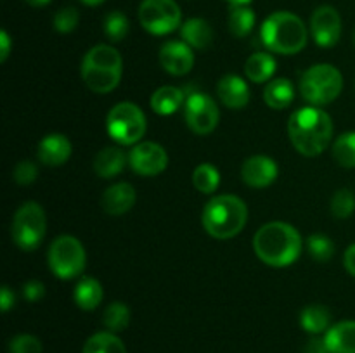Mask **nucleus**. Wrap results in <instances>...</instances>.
Returning a JSON list of instances; mask_svg holds the SVG:
<instances>
[{
  "mask_svg": "<svg viewBox=\"0 0 355 353\" xmlns=\"http://www.w3.org/2000/svg\"><path fill=\"white\" fill-rule=\"evenodd\" d=\"M288 134L291 144L300 154L309 158L318 156L328 149L333 138L331 116L318 106L302 107L290 116Z\"/></svg>",
  "mask_w": 355,
  "mask_h": 353,
  "instance_id": "obj_1",
  "label": "nucleus"
},
{
  "mask_svg": "<svg viewBox=\"0 0 355 353\" xmlns=\"http://www.w3.org/2000/svg\"><path fill=\"white\" fill-rule=\"evenodd\" d=\"M304 248L302 235L286 221H269L257 230L253 249L263 263L270 266H288L298 260Z\"/></svg>",
  "mask_w": 355,
  "mask_h": 353,
  "instance_id": "obj_2",
  "label": "nucleus"
},
{
  "mask_svg": "<svg viewBox=\"0 0 355 353\" xmlns=\"http://www.w3.org/2000/svg\"><path fill=\"white\" fill-rule=\"evenodd\" d=\"M203 227L211 237L231 239L245 228L248 220V208L245 201L232 194H222L210 199L205 206Z\"/></svg>",
  "mask_w": 355,
  "mask_h": 353,
  "instance_id": "obj_3",
  "label": "nucleus"
},
{
  "mask_svg": "<svg viewBox=\"0 0 355 353\" xmlns=\"http://www.w3.org/2000/svg\"><path fill=\"white\" fill-rule=\"evenodd\" d=\"M260 37L270 52L293 55L307 45V28L297 14L279 10L263 21Z\"/></svg>",
  "mask_w": 355,
  "mask_h": 353,
  "instance_id": "obj_4",
  "label": "nucleus"
},
{
  "mask_svg": "<svg viewBox=\"0 0 355 353\" xmlns=\"http://www.w3.org/2000/svg\"><path fill=\"white\" fill-rule=\"evenodd\" d=\"M123 73V61L116 48L96 45L82 61V78L96 93H107L118 87Z\"/></svg>",
  "mask_w": 355,
  "mask_h": 353,
  "instance_id": "obj_5",
  "label": "nucleus"
},
{
  "mask_svg": "<svg viewBox=\"0 0 355 353\" xmlns=\"http://www.w3.org/2000/svg\"><path fill=\"white\" fill-rule=\"evenodd\" d=\"M343 89V76L333 64H314L304 73L300 82L302 97L311 106L333 102Z\"/></svg>",
  "mask_w": 355,
  "mask_h": 353,
  "instance_id": "obj_6",
  "label": "nucleus"
},
{
  "mask_svg": "<svg viewBox=\"0 0 355 353\" xmlns=\"http://www.w3.org/2000/svg\"><path fill=\"white\" fill-rule=\"evenodd\" d=\"M146 116L134 102H118L107 113L106 128L113 141L123 145L137 144L146 134Z\"/></svg>",
  "mask_w": 355,
  "mask_h": 353,
  "instance_id": "obj_7",
  "label": "nucleus"
},
{
  "mask_svg": "<svg viewBox=\"0 0 355 353\" xmlns=\"http://www.w3.org/2000/svg\"><path fill=\"white\" fill-rule=\"evenodd\" d=\"M49 266L62 280L78 277L85 269V248L73 235H61L49 248Z\"/></svg>",
  "mask_w": 355,
  "mask_h": 353,
  "instance_id": "obj_8",
  "label": "nucleus"
},
{
  "mask_svg": "<svg viewBox=\"0 0 355 353\" xmlns=\"http://www.w3.org/2000/svg\"><path fill=\"white\" fill-rule=\"evenodd\" d=\"M45 228H47V220H45L44 208L35 201L21 204L12 220L14 242L24 251L37 249L38 244L44 241Z\"/></svg>",
  "mask_w": 355,
  "mask_h": 353,
  "instance_id": "obj_9",
  "label": "nucleus"
},
{
  "mask_svg": "<svg viewBox=\"0 0 355 353\" xmlns=\"http://www.w3.org/2000/svg\"><path fill=\"white\" fill-rule=\"evenodd\" d=\"M139 21L149 33L166 35L180 26L182 12L175 0H142Z\"/></svg>",
  "mask_w": 355,
  "mask_h": 353,
  "instance_id": "obj_10",
  "label": "nucleus"
},
{
  "mask_svg": "<svg viewBox=\"0 0 355 353\" xmlns=\"http://www.w3.org/2000/svg\"><path fill=\"white\" fill-rule=\"evenodd\" d=\"M186 121L191 130L198 135H208L218 123V107L210 96L193 92L186 100Z\"/></svg>",
  "mask_w": 355,
  "mask_h": 353,
  "instance_id": "obj_11",
  "label": "nucleus"
},
{
  "mask_svg": "<svg viewBox=\"0 0 355 353\" xmlns=\"http://www.w3.org/2000/svg\"><path fill=\"white\" fill-rule=\"evenodd\" d=\"M128 163L139 175H159L168 166V154L156 142H139L128 152Z\"/></svg>",
  "mask_w": 355,
  "mask_h": 353,
  "instance_id": "obj_12",
  "label": "nucleus"
},
{
  "mask_svg": "<svg viewBox=\"0 0 355 353\" xmlns=\"http://www.w3.org/2000/svg\"><path fill=\"white\" fill-rule=\"evenodd\" d=\"M314 42L319 47H333L342 37V17L331 6H321L314 10L311 19Z\"/></svg>",
  "mask_w": 355,
  "mask_h": 353,
  "instance_id": "obj_13",
  "label": "nucleus"
},
{
  "mask_svg": "<svg viewBox=\"0 0 355 353\" xmlns=\"http://www.w3.org/2000/svg\"><path fill=\"white\" fill-rule=\"evenodd\" d=\"M277 163L269 156H252L241 166L243 182L255 189H263L277 179Z\"/></svg>",
  "mask_w": 355,
  "mask_h": 353,
  "instance_id": "obj_14",
  "label": "nucleus"
},
{
  "mask_svg": "<svg viewBox=\"0 0 355 353\" xmlns=\"http://www.w3.org/2000/svg\"><path fill=\"white\" fill-rule=\"evenodd\" d=\"M159 62L170 75L182 76L194 66V52L186 42H166L159 51Z\"/></svg>",
  "mask_w": 355,
  "mask_h": 353,
  "instance_id": "obj_15",
  "label": "nucleus"
},
{
  "mask_svg": "<svg viewBox=\"0 0 355 353\" xmlns=\"http://www.w3.org/2000/svg\"><path fill=\"white\" fill-rule=\"evenodd\" d=\"M71 156V142L62 134H49L38 144V159L47 166H61Z\"/></svg>",
  "mask_w": 355,
  "mask_h": 353,
  "instance_id": "obj_16",
  "label": "nucleus"
},
{
  "mask_svg": "<svg viewBox=\"0 0 355 353\" xmlns=\"http://www.w3.org/2000/svg\"><path fill=\"white\" fill-rule=\"evenodd\" d=\"M217 93L222 102L231 109H243L250 102V87L241 76L225 75L217 85Z\"/></svg>",
  "mask_w": 355,
  "mask_h": 353,
  "instance_id": "obj_17",
  "label": "nucleus"
},
{
  "mask_svg": "<svg viewBox=\"0 0 355 353\" xmlns=\"http://www.w3.org/2000/svg\"><path fill=\"white\" fill-rule=\"evenodd\" d=\"M135 189L127 182L114 183V185L107 187L103 194V208L106 213L113 215V217H120V215L127 213L132 210L135 204Z\"/></svg>",
  "mask_w": 355,
  "mask_h": 353,
  "instance_id": "obj_18",
  "label": "nucleus"
},
{
  "mask_svg": "<svg viewBox=\"0 0 355 353\" xmlns=\"http://www.w3.org/2000/svg\"><path fill=\"white\" fill-rule=\"evenodd\" d=\"M324 341L331 353H355V320H343L329 327Z\"/></svg>",
  "mask_w": 355,
  "mask_h": 353,
  "instance_id": "obj_19",
  "label": "nucleus"
},
{
  "mask_svg": "<svg viewBox=\"0 0 355 353\" xmlns=\"http://www.w3.org/2000/svg\"><path fill=\"white\" fill-rule=\"evenodd\" d=\"M180 35H182V40L191 48H198V51H203V48H207L214 42V30H211L210 23L201 19V17L187 19L180 26Z\"/></svg>",
  "mask_w": 355,
  "mask_h": 353,
  "instance_id": "obj_20",
  "label": "nucleus"
},
{
  "mask_svg": "<svg viewBox=\"0 0 355 353\" xmlns=\"http://www.w3.org/2000/svg\"><path fill=\"white\" fill-rule=\"evenodd\" d=\"M127 161L128 156L120 147L111 145V147H104L97 152L96 159H94V170L103 179H113L118 173H121Z\"/></svg>",
  "mask_w": 355,
  "mask_h": 353,
  "instance_id": "obj_21",
  "label": "nucleus"
},
{
  "mask_svg": "<svg viewBox=\"0 0 355 353\" xmlns=\"http://www.w3.org/2000/svg\"><path fill=\"white\" fill-rule=\"evenodd\" d=\"M266 104L272 109H286L295 99L293 83L288 78H274L267 83L263 92Z\"/></svg>",
  "mask_w": 355,
  "mask_h": 353,
  "instance_id": "obj_22",
  "label": "nucleus"
},
{
  "mask_svg": "<svg viewBox=\"0 0 355 353\" xmlns=\"http://www.w3.org/2000/svg\"><path fill=\"white\" fill-rule=\"evenodd\" d=\"M276 71V59L267 52H257L250 55L245 64V75L250 82L263 83L272 78Z\"/></svg>",
  "mask_w": 355,
  "mask_h": 353,
  "instance_id": "obj_23",
  "label": "nucleus"
},
{
  "mask_svg": "<svg viewBox=\"0 0 355 353\" xmlns=\"http://www.w3.org/2000/svg\"><path fill=\"white\" fill-rule=\"evenodd\" d=\"M73 298H75V303L78 305L82 310H94V308L99 307V303L103 301V286L97 279H92V277H83L75 287V293H73Z\"/></svg>",
  "mask_w": 355,
  "mask_h": 353,
  "instance_id": "obj_24",
  "label": "nucleus"
},
{
  "mask_svg": "<svg viewBox=\"0 0 355 353\" xmlns=\"http://www.w3.org/2000/svg\"><path fill=\"white\" fill-rule=\"evenodd\" d=\"M182 100V90L172 85H165L159 87V89L151 96V107L155 113L162 114V116H170V114H173L179 109Z\"/></svg>",
  "mask_w": 355,
  "mask_h": 353,
  "instance_id": "obj_25",
  "label": "nucleus"
},
{
  "mask_svg": "<svg viewBox=\"0 0 355 353\" xmlns=\"http://www.w3.org/2000/svg\"><path fill=\"white\" fill-rule=\"evenodd\" d=\"M329 322H331V315L328 308L322 305H311L304 308L300 314V325L311 334H321L328 331Z\"/></svg>",
  "mask_w": 355,
  "mask_h": 353,
  "instance_id": "obj_26",
  "label": "nucleus"
},
{
  "mask_svg": "<svg viewBox=\"0 0 355 353\" xmlns=\"http://www.w3.org/2000/svg\"><path fill=\"white\" fill-rule=\"evenodd\" d=\"M83 353H127V346L114 332H97L87 339Z\"/></svg>",
  "mask_w": 355,
  "mask_h": 353,
  "instance_id": "obj_27",
  "label": "nucleus"
},
{
  "mask_svg": "<svg viewBox=\"0 0 355 353\" xmlns=\"http://www.w3.org/2000/svg\"><path fill=\"white\" fill-rule=\"evenodd\" d=\"M255 12L248 6H232L229 12V30L234 37H246L255 26Z\"/></svg>",
  "mask_w": 355,
  "mask_h": 353,
  "instance_id": "obj_28",
  "label": "nucleus"
},
{
  "mask_svg": "<svg viewBox=\"0 0 355 353\" xmlns=\"http://www.w3.org/2000/svg\"><path fill=\"white\" fill-rule=\"evenodd\" d=\"M193 183L200 192L211 194L217 190L218 183H220V173L210 163H201L193 172Z\"/></svg>",
  "mask_w": 355,
  "mask_h": 353,
  "instance_id": "obj_29",
  "label": "nucleus"
},
{
  "mask_svg": "<svg viewBox=\"0 0 355 353\" xmlns=\"http://www.w3.org/2000/svg\"><path fill=\"white\" fill-rule=\"evenodd\" d=\"M333 156L343 168H355V132H345L336 138Z\"/></svg>",
  "mask_w": 355,
  "mask_h": 353,
  "instance_id": "obj_30",
  "label": "nucleus"
},
{
  "mask_svg": "<svg viewBox=\"0 0 355 353\" xmlns=\"http://www.w3.org/2000/svg\"><path fill=\"white\" fill-rule=\"evenodd\" d=\"M104 325L111 332H121L130 324V310L121 301H113L104 311Z\"/></svg>",
  "mask_w": 355,
  "mask_h": 353,
  "instance_id": "obj_31",
  "label": "nucleus"
},
{
  "mask_svg": "<svg viewBox=\"0 0 355 353\" xmlns=\"http://www.w3.org/2000/svg\"><path fill=\"white\" fill-rule=\"evenodd\" d=\"M128 30H130V24H128V17L125 16L120 10H113L106 16L104 19V33L110 40L120 42L123 40L128 35Z\"/></svg>",
  "mask_w": 355,
  "mask_h": 353,
  "instance_id": "obj_32",
  "label": "nucleus"
},
{
  "mask_svg": "<svg viewBox=\"0 0 355 353\" xmlns=\"http://www.w3.org/2000/svg\"><path fill=\"white\" fill-rule=\"evenodd\" d=\"M307 249L311 256L318 262H328L335 253V244L331 239L324 234H312L307 239Z\"/></svg>",
  "mask_w": 355,
  "mask_h": 353,
  "instance_id": "obj_33",
  "label": "nucleus"
},
{
  "mask_svg": "<svg viewBox=\"0 0 355 353\" xmlns=\"http://www.w3.org/2000/svg\"><path fill=\"white\" fill-rule=\"evenodd\" d=\"M355 210V196L352 190L349 189H340L336 190L335 196L331 199V213L336 218L343 220V218H349Z\"/></svg>",
  "mask_w": 355,
  "mask_h": 353,
  "instance_id": "obj_34",
  "label": "nucleus"
},
{
  "mask_svg": "<svg viewBox=\"0 0 355 353\" xmlns=\"http://www.w3.org/2000/svg\"><path fill=\"white\" fill-rule=\"evenodd\" d=\"M42 341L33 334H17L10 339L9 353H42Z\"/></svg>",
  "mask_w": 355,
  "mask_h": 353,
  "instance_id": "obj_35",
  "label": "nucleus"
},
{
  "mask_svg": "<svg viewBox=\"0 0 355 353\" xmlns=\"http://www.w3.org/2000/svg\"><path fill=\"white\" fill-rule=\"evenodd\" d=\"M80 14L75 7H62L54 16V28L59 33H71L78 26Z\"/></svg>",
  "mask_w": 355,
  "mask_h": 353,
  "instance_id": "obj_36",
  "label": "nucleus"
},
{
  "mask_svg": "<svg viewBox=\"0 0 355 353\" xmlns=\"http://www.w3.org/2000/svg\"><path fill=\"white\" fill-rule=\"evenodd\" d=\"M37 175L38 168L33 161H19L14 168V180L19 185H30L31 182H35Z\"/></svg>",
  "mask_w": 355,
  "mask_h": 353,
  "instance_id": "obj_37",
  "label": "nucleus"
},
{
  "mask_svg": "<svg viewBox=\"0 0 355 353\" xmlns=\"http://www.w3.org/2000/svg\"><path fill=\"white\" fill-rule=\"evenodd\" d=\"M23 296L31 303H35L45 296V286L40 280H28L23 286Z\"/></svg>",
  "mask_w": 355,
  "mask_h": 353,
  "instance_id": "obj_38",
  "label": "nucleus"
},
{
  "mask_svg": "<svg viewBox=\"0 0 355 353\" xmlns=\"http://www.w3.org/2000/svg\"><path fill=\"white\" fill-rule=\"evenodd\" d=\"M16 303V294L10 291L9 286L2 287V293H0V307H2L3 311H9L10 308Z\"/></svg>",
  "mask_w": 355,
  "mask_h": 353,
  "instance_id": "obj_39",
  "label": "nucleus"
},
{
  "mask_svg": "<svg viewBox=\"0 0 355 353\" xmlns=\"http://www.w3.org/2000/svg\"><path fill=\"white\" fill-rule=\"evenodd\" d=\"M304 353H331V352H329V348H328V345H326L324 339L312 338L311 341L307 343V346H305Z\"/></svg>",
  "mask_w": 355,
  "mask_h": 353,
  "instance_id": "obj_40",
  "label": "nucleus"
},
{
  "mask_svg": "<svg viewBox=\"0 0 355 353\" xmlns=\"http://www.w3.org/2000/svg\"><path fill=\"white\" fill-rule=\"evenodd\" d=\"M9 52H10V38L7 35V31H2L0 33V61H6L9 57Z\"/></svg>",
  "mask_w": 355,
  "mask_h": 353,
  "instance_id": "obj_41",
  "label": "nucleus"
},
{
  "mask_svg": "<svg viewBox=\"0 0 355 353\" xmlns=\"http://www.w3.org/2000/svg\"><path fill=\"white\" fill-rule=\"evenodd\" d=\"M343 263H345V269L349 270L350 275L355 277V242L350 244L349 249L345 251V260H343Z\"/></svg>",
  "mask_w": 355,
  "mask_h": 353,
  "instance_id": "obj_42",
  "label": "nucleus"
},
{
  "mask_svg": "<svg viewBox=\"0 0 355 353\" xmlns=\"http://www.w3.org/2000/svg\"><path fill=\"white\" fill-rule=\"evenodd\" d=\"M24 2L30 3V6H33V7H44V6H47L51 0H24Z\"/></svg>",
  "mask_w": 355,
  "mask_h": 353,
  "instance_id": "obj_43",
  "label": "nucleus"
},
{
  "mask_svg": "<svg viewBox=\"0 0 355 353\" xmlns=\"http://www.w3.org/2000/svg\"><path fill=\"white\" fill-rule=\"evenodd\" d=\"M229 3H232V6H246V3H250L252 0H227Z\"/></svg>",
  "mask_w": 355,
  "mask_h": 353,
  "instance_id": "obj_44",
  "label": "nucleus"
},
{
  "mask_svg": "<svg viewBox=\"0 0 355 353\" xmlns=\"http://www.w3.org/2000/svg\"><path fill=\"white\" fill-rule=\"evenodd\" d=\"M82 2L87 3V6H101L104 0H82Z\"/></svg>",
  "mask_w": 355,
  "mask_h": 353,
  "instance_id": "obj_45",
  "label": "nucleus"
},
{
  "mask_svg": "<svg viewBox=\"0 0 355 353\" xmlns=\"http://www.w3.org/2000/svg\"><path fill=\"white\" fill-rule=\"evenodd\" d=\"M354 44H355V31H354Z\"/></svg>",
  "mask_w": 355,
  "mask_h": 353,
  "instance_id": "obj_46",
  "label": "nucleus"
}]
</instances>
